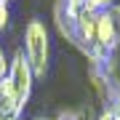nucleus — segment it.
Instances as JSON below:
<instances>
[{
  "label": "nucleus",
  "mask_w": 120,
  "mask_h": 120,
  "mask_svg": "<svg viewBox=\"0 0 120 120\" xmlns=\"http://www.w3.org/2000/svg\"><path fill=\"white\" fill-rule=\"evenodd\" d=\"M67 5H69L75 13H80L83 8H86V0H67Z\"/></svg>",
  "instance_id": "9"
},
{
  "label": "nucleus",
  "mask_w": 120,
  "mask_h": 120,
  "mask_svg": "<svg viewBox=\"0 0 120 120\" xmlns=\"http://www.w3.org/2000/svg\"><path fill=\"white\" fill-rule=\"evenodd\" d=\"M8 80H11V86L13 91H16V96H19V101L27 107V101H30V96H32V88H35V72H32V67H30V61H27V56L22 48H16L11 56V64H8Z\"/></svg>",
  "instance_id": "2"
},
{
  "label": "nucleus",
  "mask_w": 120,
  "mask_h": 120,
  "mask_svg": "<svg viewBox=\"0 0 120 120\" xmlns=\"http://www.w3.org/2000/svg\"><path fill=\"white\" fill-rule=\"evenodd\" d=\"M53 120H80L77 117V112H72V109H64V112H59Z\"/></svg>",
  "instance_id": "8"
},
{
  "label": "nucleus",
  "mask_w": 120,
  "mask_h": 120,
  "mask_svg": "<svg viewBox=\"0 0 120 120\" xmlns=\"http://www.w3.org/2000/svg\"><path fill=\"white\" fill-rule=\"evenodd\" d=\"M0 120H19V117H11V115H5V112L0 109Z\"/></svg>",
  "instance_id": "11"
},
{
  "label": "nucleus",
  "mask_w": 120,
  "mask_h": 120,
  "mask_svg": "<svg viewBox=\"0 0 120 120\" xmlns=\"http://www.w3.org/2000/svg\"><path fill=\"white\" fill-rule=\"evenodd\" d=\"M107 11H109V13H115V16L120 19V0H109V5H107Z\"/></svg>",
  "instance_id": "10"
},
{
  "label": "nucleus",
  "mask_w": 120,
  "mask_h": 120,
  "mask_svg": "<svg viewBox=\"0 0 120 120\" xmlns=\"http://www.w3.org/2000/svg\"><path fill=\"white\" fill-rule=\"evenodd\" d=\"M8 22H11V5L0 0V32L8 27Z\"/></svg>",
  "instance_id": "7"
},
{
  "label": "nucleus",
  "mask_w": 120,
  "mask_h": 120,
  "mask_svg": "<svg viewBox=\"0 0 120 120\" xmlns=\"http://www.w3.org/2000/svg\"><path fill=\"white\" fill-rule=\"evenodd\" d=\"M32 120H53V117H48V115H35Z\"/></svg>",
  "instance_id": "12"
},
{
  "label": "nucleus",
  "mask_w": 120,
  "mask_h": 120,
  "mask_svg": "<svg viewBox=\"0 0 120 120\" xmlns=\"http://www.w3.org/2000/svg\"><path fill=\"white\" fill-rule=\"evenodd\" d=\"M3 3H11V0H3Z\"/></svg>",
  "instance_id": "13"
},
{
  "label": "nucleus",
  "mask_w": 120,
  "mask_h": 120,
  "mask_svg": "<svg viewBox=\"0 0 120 120\" xmlns=\"http://www.w3.org/2000/svg\"><path fill=\"white\" fill-rule=\"evenodd\" d=\"M107 5H109V0H86V11H91V13L107 11Z\"/></svg>",
  "instance_id": "5"
},
{
  "label": "nucleus",
  "mask_w": 120,
  "mask_h": 120,
  "mask_svg": "<svg viewBox=\"0 0 120 120\" xmlns=\"http://www.w3.org/2000/svg\"><path fill=\"white\" fill-rule=\"evenodd\" d=\"M22 51L30 61L35 77H45L48 64H51V32L43 19H30L24 27V45Z\"/></svg>",
  "instance_id": "1"
},
{
  "label": "nucleus",
  "mask_w": 120,
  "mask_h": 120,
  "mask_svg": "<svg viewBox=\"0 0 120 120\" xmlns=\"http://www.w3.org/2000/svg\"><path fill=\"white\" fill-rule=\"evenodd\" d=\"M8 64H11V56L5 53L3 45H0V80H5V77H8Z\"/></svg>",
  "instance_id": "6"
},
{
  "label": "nucleus",
  "mask_w": 120,
  "mask_h": 120,
  "mask_svg": "<svg viewBox=\"0 0 120 120\" xmlns=\"http://www.w3.org/2000/svg\"><path fill=\"white\" fill-rule=\"evenodd\" d=\"M107 109H109V115H112V120H120V88L112 94V99L107 101Z\"/></svg>",
  "instance_id": "4"
},
{
  "label": "nucleus",
  "mask_w": 120,
  "mask_h": 120,
  "mask_svg": "<svg viewBox=\"0 0 120 120\" xmlns=\"http://www.w3.org/2000/svg\"><path fill=\"white\" fill-rule=\"evenodd\" d=\"M94 45L101 51L115 53L120 45V19L109 11L96 13V35H94Z\"/></svg>",
  "instance_id": "3"
}]
</instances>
